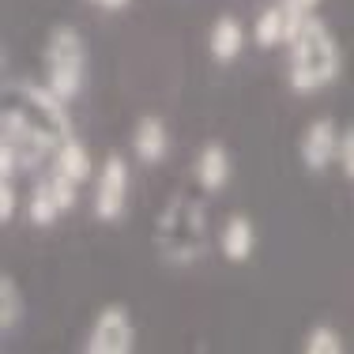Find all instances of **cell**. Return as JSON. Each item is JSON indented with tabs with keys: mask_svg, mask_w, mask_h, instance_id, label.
I'll return each instance as SVG.
<instances>
[{
	"mask_svg": "<svg viewBox=\"0 0 354 354\" xmlns=\"http://www.w3.org/2000/svg\"><path fill=\"white\" fill-rule=\"evenodd\" d=\"M335 166H339V174L354 181V124H347L339 136V158H335Z\"/></svg>",
	"mask_w": 354,
	"mask_h": 354,
	"instance_id": "cell-19",
	"label": "cell"
},
{
	"mask_svg": "<svg viewBox=\"0 0 354 354\" xmlns=\"http://www.w3.org/2000/svg\"><path fill=\"white\" fill-rule=\"evenodd\" d=\"M83 354H136V324L124 306H102L83 339Z\"/></svg>",
	"mask_w": 354,
	"mask_h": 354,
	"instance_id": "cell-6",
	"label": "cell"
},
{
	"mask_svg": "<svg viewBox=\"0 0 354 354\" xmlns=\"http://www.w3.org/2000/svg\"><path fill=\"white\" fill-rule=\"evenodd\" d=\"M301 354H347V343L332 324H313L301 339Z\"/></svg>",
	"mask_w": 354,
	"mask_h": 354,
	"instance_id": "cell-17",
	"label": "cell"
},
{
	"mask_svg": "<svg viewBox=\"0 0 354 354\" xmlns=\"http://www.w3.org/2000/svg\"><path fill=\"white\" fill-rule=\"evenodd\" d=\"M87 4H95L98 12H124L132 0H87Z\"/></svg>",
	"mask_w": 354,
	"mask_h": 354,
	"instance_id": "cell-21",
	"label": "cell"
},
{
	"mask_svg": "<svg viewBox=\"0 0 354 354\" xmlns=\"http://www.w3.org/2000/svg\"><path fill=\"white\" fill-rule=\"evenodd\" d=\"M343 72V46L320 15H306L294 41L286 46V83L294 95H317Z\"/></svg>",
	"mask_w": 354,
	"mask_h": 354,
	"instance_id": "cell-1",
	"label": "cell"
},
{
	"mask_svg": "<svg viewBox=\"0 0 354 354\" xmlns=\"http://www.w3.org/2000/svg\"><path fill=\"white\" fill-rule=\"evenodd\" d=\"M49 162H53V170H49V174L68 177L72 185H80V189H83L87 181H95V174H98V166H95V158H91L87 143L75 136V132L53 151V158H49Z\"/></svg>",
	"mask_w": 354,
	"mask_h": 354,
	"instance_id": "cell-14",
	"label": "cell"
},
{
	"mask_svg": "<svg viewBox=\"0 0 354 354\" xmlns=\"http://www.w3.org/2000/svg\"><path fill=\"white\" fill-rule=\"evenodd\" d=\"M46 158H53V151H49L35 132H27L19 121H12V117H0V177L38 170Z\"/></svg>",
	"mask_w": 354,
	"mask_h": 354,
	"instance_id": "cell-7",
	"label": "cell"
},
{
	"mask_svg": "<svg viewBox=\"0 0 354 354\" xmlns=\"http://www.w3.org/2000/svg\"><path fill=\"white\" fill-rule=\"evenodd\" d=\"M129 147H132V155H136L143 166L166 162V158H170V124H166L162 117H155V113L140 117V121L132 124Z\"/></svg>",
	"mask_w": 354,
	"mask_h": 354,
	"instance_id": "cell-12",
	"label": "cell"
},
{
	"mask_svg": "<svg viewBox=\"0 0 354 354\" xmlns=\"http://www.w3.org/2000/svg\"><path fill=\"white\" fill-rule=\"evenodd\" d=\"M155 252L170 268H192L212 249V230H207V207L200 196L177 192L162 204L155 218Z\"/></svg>",
	"mask_w": 354,
	"mask_h": 354,
	"instance_id": "cell-2",
	"label": "cell"
},
{
	"mask_svg": "<svg viewBox=\"0 0 354 354\" xmlns=\"http://www.w3.org/2000/svg\"><path fill=\"white\" fill-rule=\"evenodd\" d=\"M23 313H27V298H23L15 275H4V279H0V328H4V332H15V324L23 320Z\"/></svg>",
	"mask_w": 354,
	"mask_h": 354,
	"instance_id": "cell-16",
	"label": "cell"
},
{
	"mask_svg": "<svg viewBox=\"0 0 354 354\" xmlns=\"http://www.w3.org/2000/svg\"><path fill=\"white\" fill-rule=\"evenodd\" d=\"M4 117L19 121L27 132H35L49 151H57L64 140L72 136L68 102L57 98L46 83H35V80L8 83V91H4Z\"/></svg>",
	"mask_w": 354,
	"mask_h": 354,
	"instance_id": "cell-3",
	"label": "cell"
},
{
	"mask_svg": "<svg viewBox=\"0 0 354 354\" xmlns=\"http://www.w3.org/2000/svg\"><path fill=\"white\" fill-rule=\"evenodd\" d=\"M215 245H218V252H223V260H230V264H245L252 252H257V223H252L245 212L226 215V223L218 226Z\"/></svg>",
	"mask_w": 354,
	"mask_h": 354,
	"instance_id": "cell-13",
	"label": "cell"
},
{
	"mask_svg": "<svg viewBox=\"0 0 354 354\" xmlns=\"http://www.w3.org/2000/svg\"><path fill=\"white\" fill-rule=\"evenodd\" d=\"M19 212V189H15V177H0V223H12Z\"/></svg>",
	"mask_w": 354,
	"mask_h": 354,
	"instance_id": "cell-18",
	"label": "cell"
},
{
	"mask_svg": "<svg viewBox=\"0 0 354 354\" xmlns=\"http://www.w3.org/2000/svg\"><path fill=\"white\" fill-rule=\"evenodd\" d=\"M245 23L238 19V15H218V19L212 23V30H207V53L215 57L218 64H234L241 57V49H245Z\"/></svg>",
	"mask_w": 354,
	"mask_h": 354,
	"instance_id": "cell-15",
	"label": "cell"
},
{
	"mask_svg": "<svg viewBox=\"0 0 354 354\" xmlns=\"http://www.w3.org/2000/svg\"><path fill=\"white\" fill-rule=\"evenodd\" d=\"M279 4H286V8H294V12H301V15H317L320 0H279Z\"/></svg>",
	"mask_w": 354,
	"mask_h": 354,
	"instance_id": "cell-20",
	"label": "cell"
},
{
	"mask_svg": "<svg viewBox=\"0 0 354 354\" xmlns=\"http://www.w3.org/2000/svg\"><path fill=\"white\" fill-rule=\"evenodd\" d=\"M129 189H132L129 158L113 151L98 162V174L91 181V212H95L98 223H121L124 212H129Z\"/></svg>",
	"mask_w": 354,
	"mask_h": 354,
	"instance_id": "cell-5",
	"label": "cell"
},
{
	"mask_svg": "<svg viewBox=\"0 0 354 354\" xmlns=\"http://www.w3.org/2000/svg\"><path fill=\"white\" fill-rule=\"evenodd\" d=\"M230 177H234L230 147H226L223 140H207L204 147L196 151V158H192V181L200 185V192L215 196V192H223L226 185H230Z\"/></svg>",
	"mask_w": 354,
	"mask_h": 354,
	"instance_id": "cell-11",
	"label": "cell"
},
{
	"mask_svg": "<svg viewBox=\"0 0 354 354\" xmlns=\"http://www.w3.org/2000/svg\"><path fill=\"white\" fill-rule=\"evenodd\" d=\"M41 83L64 102H75L87 87V41L72 23H57L41 46Z\"/></svg>",
	"mask_w": 354,
	"mask_h": 354,
	"instance_id": "cell-4",
	"label": "cell"
},
{
	"mask_svg": "<svg viewBox=\"0 0 354 354\" xmlns=\"http://www.w3.org/2000/svg\"><path fill=\"white\" fill-rule=\"evenodd\" d=\"M75 204H80V185H72L68 177L49 174V177H41V181H35V189H30V196H27L23 215H27L30 226L46 230V226L57 223V218L68 215Z\"/></svg>",
	"mask_w": 354,
	"mask_h": 354,
	"instance_id": "cell-8",
	"label": "cell"
},
{
	"mask_svg": "<svg viewBox=\"0 0 354 354\" xmlns=\"http://www.w3.org/2000/svg\"><path fill=\"white\" fill-rule=\"evenodd\" d=\"M301 19H306L301 12H294V8H286L275 0V4H268L257 12V19H252V41H257L260 49H279V46L286 49L294 41V35H298Z\"/></svg>",
	"mask_w": 354,
	"mask_h": 354,
	"instance_id": "cell-10",
	"label": "cell"
},
{
	"mask_svg": "<svg viewBox=\"0 0 354 354\" xmlns=\"http://www.w3.org/2000/svg\"><path fill=\"white\" fill-rule=\"evenodd\" d=\"M339 136H343V129L332 117H313L298 136V162L309 174H324L339 158Z\"/></svg>",
	"mask_w": 354,
	"mask_h": 354,
	"instance_id": "cell-9",
	"label": "cell"
}]
</instances>
